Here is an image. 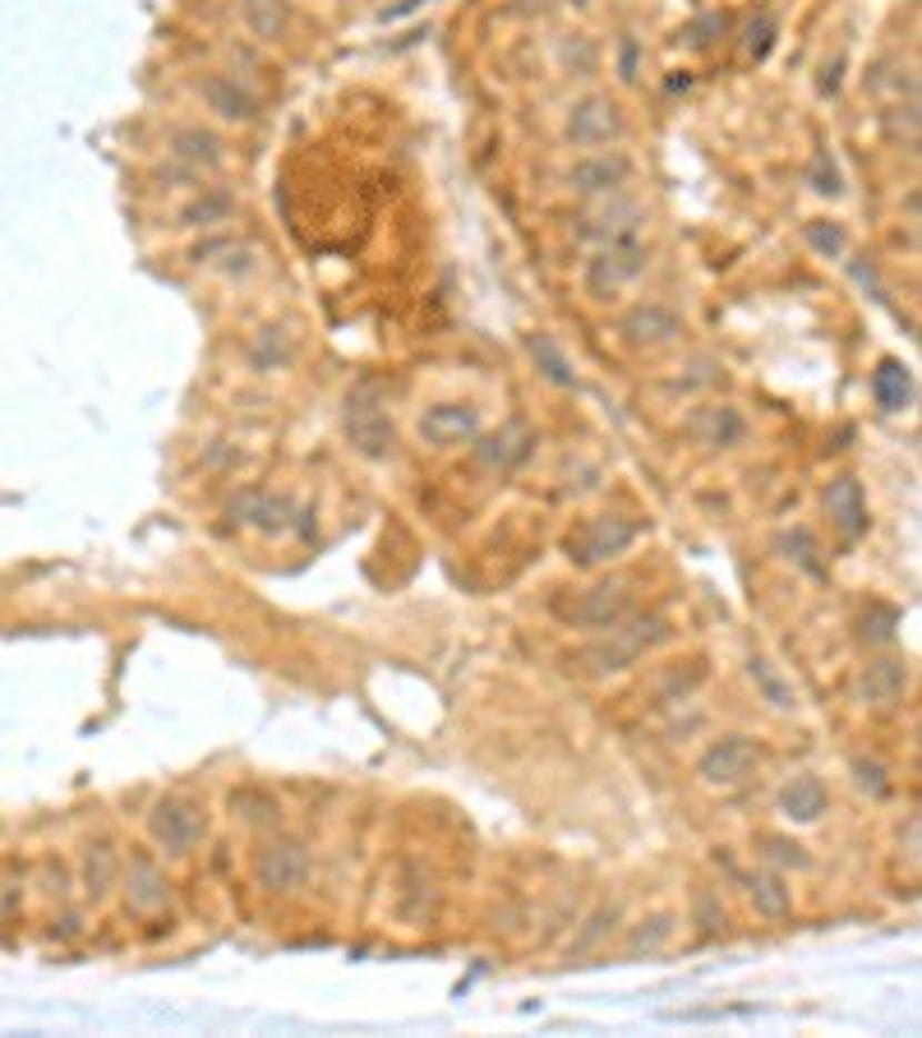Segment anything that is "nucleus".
<instances>
[{
	"label": "nucleus",
	"mask_w": 922,
	"mask_h": 1038,
	"mask_svg": "<svg viewBox=\"0 0 922 1038\" xmlns=\"http://www.w3.org/2000/svg\"><path fill=\"white\" fill-rule=\"evenodd\" d=\"M868 93H895V98H918V83L913 70H904L900 60H876L872 74H868Z\"/></svg>",
	"instance_id": "473e14b6"
},
{
	"label": "nucleus",
	"mask_w": 922,
	"mask_h": 1038,
	"mask_svg": "<svg viewBox=\"0 0 922 1038\" xmlns=\"http://www.w3.org/2000/svg\"><path fill=\"white\" fill-rule=\"evenodd\" d=\"M775 38H780V23H775V14H756V19L748 23V56L756 60V66H761V60L775 51Z\"/></svg>",
	"instance_id": "79ce46f5"
},
{
	"label": "nucleus",
	"mask_w": 922,
	"mask_h": 1038,
	"mask_svg": "<svg viewBox=\"0 0 922 1038\" xmlns=\"http://www.w3.org/2000/svg\"><path fill=\"white\" fill-rule=\"evenodd\" d=\"M420 6V0H402V6H392V10H383V19H402V14H411Z\"/></svg>",
	"instance_id": "49530a36"
},
{
	"label": "nucleus",
	"mask_w": 922,
	"mask_h": 1038,
	"mask_svg": "<svg viewBox=\"0 0 922 1038\" xmlns=\"http://www.w3.org/2000/svg\"><path fill=\"white\" fill-rule=\"evenodd\" d=\"M199 98H203V107H208L212 116H218V120H231V126H254V120L263 116L259 98H254L240 79H231V74H203V79H199Z\"/></svg>",
	"instance_id": "2eb2a0df"
},
{
	"label": "nucleus",
	"mask_w": 922,
	"mask_h": 1038,
	"mask_svg": "<svg viewBox=\"0 0 922 1038\" xmlns=\"http://www.w3.org/2000/svg\"><path fill=\"white\" fill-rule=\"evenodd\" d=\"M853 780H858V789H863V794H872V799H890V794H895L890 771L881 767V761H868V757L853 761Z\"/></svg>",
	"instance_id": "a19ab883"
},
{
	"label": "nucleus",
	"mask_w": 922,
	"mask_h": 1038,
	"mask_svg": "<svg viewBox=\"0 0 922 1038\" xmlns=\"http://www.w3.org/2000/svg\"><path fill=\"white\" fill-rule=\"evenodd\" d=\"M240 23L250 28V38L259 42H282L295 23V6L291 0H240Z\"/></svg>",
	"instance_id": "4be33fe9"
},
{
	"label": "nucleus",
	"mask_w": 922,
	"mask_h": 1038,
	"mask_svg": "<svg viewBox=\"0 0 922 1038\" xmlns=\"http://www.w3.org/2000/svg\"><path fill=\"white\" fill-rule=\"evenodd\" d=\"M120 881V854H116V845H107V840H98V845H88L83 849V891L92 896V900H107V891Z\"/></svg>",
	"instance_id": "393cba45"
},
{
	"label": "nucleus",
	"mask_w": 922,
	"mask_h": 1038,
	"mask_svg": "<svg viewBox=\"0 0 922 1038\" xmlns=\"http://www.w3.org/2000/svg\"><path fill=\"white\" fill-rule=\"evenodd\" d=\"M803 240L821 259H844V250H849V231L840 222H830V218H812L803 227Z\"/></svg>",
	"instance_id": "72a5a7b5"
},
{
	"label": "nucleus",
	"mask_w": 922,
	"mask_h": 1038,
	"mask_svg": "<svg viewBox=\"0 0 922 1038\" xmlns=\"http://www.w3.org/2000/svg\"><path fill=\"white\" fill-rule=\"evenodd\" d=\"M231 218H235V199H231V190H203V194H194L190 203H184V208L176 212V227L208 231V227H222V222H231Z\"/></svg>",
	"instance_id": "b1692460"
},
{
	"label": "nucleus",
	"mask_w": 922,
	"mask_h": 1038,
	"mask_svg": "<svg viewBox=\"0 0 922 1038\" xmlns=\"http://www.w3.org/2000/svg\"><path fill=\"white\" fill-rule=\"evenodd\" d=\"M310 868H314L310 845L295 840V836H272L254 854V881H259L263 891H272V896L300 891L304 881H310Z\"/></svg>",
	"instance_id": "7ed1b4c3"
},
{
	"label": "nucleus",
	"mask_w": 922,
	"mask_h": 1038,
	"mask_svg": "<svg viewBox=\"0 0 922 1038\" xmlns=\"http://www.w3.org/2000/svg\"><path fill=\"white\" fill-rule=\"evenodd\" d=\"M527 351L535 360V370L553 383V388H577V370H572V360L563 356V347L549 338V332H531L527 338Z\"/></svg>",
	"instance_id": "a878e982"
},
{
	"label": "nucleus",
	"mask_w": 922,
	"mask_h": 1038,
	"mask_svg": "<svg viewBox=\"0 0 922 1038\" xmlns=\"http://www.w3.org/2000/svg\"><path fill=\"white\" fill-rule=\"evenodd\" d=\"M148 836L162 854H190L208 836L203 808L190 804V799H180V794H167V799H158L152 812H148Z\"/></svg>",
	"instance_id": "423d86ee"
},
{
	"label": "nucleus",
	"mask_w": 922,
	"mask_h": 1038,
	"mask_svg": "<svg viewBox=\"0 0 922 1038\" xmlns=\"http://www.w3.org/2000/svg\"><path fill=\"white\" fill-rule=\"evenodd\" d=\"M120 891L134 914H158L171 900V877L148 849H130V859L120 864Z\"/></svg>",
	"instance_id": "9d476101"
},
{
	"label": "nucleus",
	"mask_w": 922,
	"mask_h": 1038,
	"mask_svg": "<svg viewBox=\"0 0 922 1038\" xmlns=\"http://www.w3.org/2000/svg\"><path fill=\"white\" fill-rule=\"evenodd\" d=\"M628 134V116L623 107L613 102L609 93H587L568 107V120H563V139L581 152H595V148H613Z\"/></svg>",
	"instance_id": "f03ea898"
},
{
	"label": "nucleus",
	"mask_w": 922,
	"mask_h": 1038,
	"mask_svg": "<svg viewBox=\"0 0 922 1038\" xmlns=\"http://www.w3.org/2000/svg\"><path fill=\"white\" fill-rule=\"evenodd\" d=\"M641 222H645L641 203H632V199H623V194H609L604 208L587 212V218H577L572 236H577V240H591V246H619V240H637Z\"/></svg>",
	"instance_id": "9b49d317"
},
{
	"label": "nucleus",
	"mask_w": 922,
	"mask_h": 1038,
	"mask_svg": "<svg viewBox=\"0 0 922 1038\" xmlns=\"http://www.w3.org/2000/svg\"><path fill=\"white\" fill-rule=\"evenodd\" d=\"M563 6H572V10H587V6H591V0H563Z\"/></svg>",
	"instance_id": "de8ad7c7"
},
{
	"label": "nucleus",
	"mask_w": 922,
	"mask_h": 1038,
	"mask_svg": "<svg viewBox=\"0 0 922 1038\" xmlns=\"http://www.w3.org/2000/svg\"><path fill=\"white\" fill-rule=\"evenodd\" d=\"M664 637H669V623L660 615H628L613 628H604V637L595 647H587L581 660L591 665V675H619V669H632L645 651H655Z\"/></svg>",
	"instance_id": "f257e3e1"
},
{
	"label": "nucleus",
	"mask_w": 922,
	"mask_h": 1038,
	"mask_svg": "<svg viewBox=\"0 0 922 1038\" xmlns=\"http://www.w3.org/2000/svg\"><path fill=\"white\" fill-rule=\"evenodd\" d=\"M895 628H900V609L895 605H872L863 615V642H872V647L895 642Z\"/></svg>",
	"instance_id": "4c0bfd02"
},
{
	"label": "nucleus",
	"mask_w": 922,
	"mask_h": 1038,
	"mask_svg": "<svg viewBox=\"0 0 922 1038\" xmlns=\"http://www.w3.org/2000/svg\"><path fill=\"white\" fill-rule=\"evenodd\" d=\"M872 397H876L881 411H904V407H913V375H909V365L885 356L876 370H872Z\"/></svg>",
	"instance_id": "5701e85b"
},
{
	"label": "nucleus",
	"mask_w": 922,
	"mask_h": 1038,
	"mask_svg": "<svg viewBox=\"0 0 922 1038\" xmlns=\"http://www.w3.org/2000/svg\"><path fill=\"white\" fill-rule=\"evenodd\" d=\"M808 186L821 194V199H840L844 194V176H840V162L830 158V152H812V162H808Z\"/></svg>",
	"instance_id": "f704fd0d"
},
{
	"label": "nucleus",
	"mask_w": 922,
	"mask_h": 1038,
	"mask_svg": "<svg viewBox=\"0 0 922 1038\" xmlns=\"http://www.w3.org/2000/svg\"><path fill=\"white\" fill-rule=\"evenodd\" d=\"M840 74H844V56H835L830 66L821 70V93H840Z\"/></svg>",
	"instance_id": "a18cd8bd"
},
{
	"label": "nucleus",
	"mask_w": 922,
	"mask_h": 1038,
	"mask_svg": "<svg viewBox=\"0 0 922 1038\" xmlns=\"http://www.w3.org/2000/svg\"><path fill=\"white\" fill-rule=\"evenodd\" d=\"M641 536L637 522H628V517L619 512H604V517H587L572 536H568V559L577 568H595V563H609V559H619L623 549H632Z\"/></svg>",
	"instance_id": "20e7f679"
},
{
	"label": "nucleus",
	"mask_w": 922,
	"mask_h": 1038,
	"mask_svg": "<svg viewBox=\"0 0 922 1038\" xmlns=\"http://www.w3.org/2000/svg\"><path fill=\"white\" fill-rule=\"evenodd\" d=\"M632 171L637 167H632V158L623 148H595L581 162L568 167V190L581 194V199H609V194H623Z\"/></svg>",
	"instance_id": "6e6552de"
},
{
	"label": "nucleus",
	"mask_w": 922,
	"mask_h": 1038,
	"mask_svg": "<svg viewBox=\"0 0 922 1038\" xmlns=\"http://www.w3.org/2000/svg\"><path fill=\"white\" fill-rule=\"evenodd\" d=\"M651 268V250L641 240H619V246H600L595 259L587 263V296L591 300H613L623 287H632L641 272Z\"/></svg>",
	"instance_id": "39448f33"
},
{
	"label": "nucleus",
	"mask_w": 922,
	"mask_h": 1038,
	"mask_svg": "<svg viewBox=\"0 0 922 1038\" xmlns=\"http://www.w3.org/2000/svg\"><path fill=\"white\" fill-rule=\"evenodd\" d=\"M756 771H761V743H752L748 735L715 739L696 761V776L711 789H738V785H748Z\"/></svg>",
	"instance_id": "0eeeda50"
},
{
	"label": "nucleus",
	"mask_w": 922,
	"mask_h": 1038,
	"mask_svg": "<svg viewBox=\"0 0 922 1038\" xmlns=\"http://www.w3.org/2000/svg\"><path fill=\"white\" fill-rule=\"evenodd\" d=\"M167 148H171V158L184 162L190 171H218V167L227 162V143L212 134V130H203V126H180V130H171Z\"/></svg>",
	"instance_id": "aec40b11"
},
{
	"label": "nucleus",
	"mask_w": 922,
	"mask_h": 1038,
	"mask_svg": "<svg viewBox=\"0 0 922 1038\" xmlns=\"http://www.w3.org/2000/svg\"><path fill=\"white\" fill-rule=\"evenodd\" d=\"M559 56H563V66H568L577 79H591V74L600 70V51H595V42H591L587 33H572V38H563Z\"/></svg>",
	"instance_id": "c9c22d12"
},
{
	"label": "nucleus",
	"mask_w": 922,
	"mask_h": 1038,
	"mask_svg": "<svg viewBox=\"0 0 922 1038\" xmlns=\"http://www.w3.org/2000/svg\"><path fill=\"white\" fill-rule=\"evenodd\" d=\"M471 448H475V462H480L484 471L503 476V471H517V467L531 457L535 435L527 430V425L512 420V425H503V430H494V435H475Z\"/></svg>",
	"instance_id": "dca6fc26"
},
{
	"label": "nucleus",
	"mask_w": 922,
	"mask_h": 1038,
	"mask_svg": "<svg viewBox=\"0 0 922 1038\" xmlns=\"http://www.w3.org/2000/svg\"><path fill=\"white\" fill-rule=\"evenodd\" d=\"M628 615H632L628 577H609V582H595L587 596L577 600L572 623H577V628H591V632H604V628H613V623L628 619Z\"/></svg>",
	"instance_id": "4468645a"
},
{
	"label": "nucleus",
	"mask_w": 922,
	"mask_h": 1038,
	"mask_svg": "<svg viewBox=\"0 0 922 1038\" xmlns=\"http://www.w3.org/2000/svg\"><path fill=\"white\" fill-rule=\"evenodd\" d=\"M415 430L429 448H457V443H471L480 435V411L471 402H434L420 411Z\"/></svg>",
	"instance_id": "f8f14e48"
},
{
	"label": "nucleus",
	"mask_w": 922,
	"mask_h": 1038,
	"mask_svg": "<svg viewBox=\"0 0 922 1038\" xmlns=\"http://www.w3.org/2000/svg\"><path fill=\"white\" fill-rule=\"evenodd\" d=\"M825 808H830V789H825V780L821 776H812V771H803V776H793L784 789H780V812L789 817V821H821L825 817Z\"/></svg>",
	"instance_id": "412c9836"
},
{
	"label": "nucleus",
	"mask_w": 922,
	"mask_h": 1038,
	"mask_svg": "<svg viewBox=\"0 0 922 1038\" xmlns=\"http://www.w3.org/2000/svg\"><path fill=\"white\" fill-rule=\"evenodd\" d=\"M683 430L701 448H738V443L748 439V420H743V411H738V407L720 402V407H696L683 420Z\"/></svg>",
	"instance_id": "f3484780"
},
{
	"label": "nucleus",
	"mask_w": 922,
	"mask_h": 1038,
	"mask_svg": "<svg viewBox=\"0 0 922 1038\" xmlns=\"http://www.w3.org/2000/svg\"><path fill=\"white\" fill-rule=\"evenodd\" d=\"M692 919L701 924V932L724 928V905H720V896H715V891H696V896H692Z\"/></svg>",
	"instance_id": "37998d69"
},
{
	"label": "nucleus",
	"mask_w": 922,
	"mask_h": 1038,
	"mask_svg": "<svg viewBox=\"0 0 922 1038\" xmlns=\"http://www.w3.org/2000/svg\"><path fill=\"white\" fill-rule=\"evenodd\" d=\"M250 360H254L259 375H272V370H287V365L295 360V347H291V338H287L282 328H263L259 338H254Z\"/></svg>",
	"instance_id": "7c9ffc66"
},
{
	"label": "nucleus",
	"mask_w": 922,
	"mask_h": 1038,
	"mask_svg": "<svg viewBox=\"0 0 922 1038\" xmlns=\"http://www.w3.org/2000/svg\"><path fill=\"white\" fill-rule=\"evenodd\" d=\"M673 937V919L669 914H655V919H641L632 932H628V956H641V951H660V946Z\"/></svg>",
	"instance_id": "e433bc0d"
},
{
	"label": "nucleus",
	"mask_w": 922,
	"mask_h": 1038,
	"mask_svg": "<svg viewBox=\"0 0 922 1038\" xmlns=\"http://www.w3.org/2000/svg\"><path fill=\"white\" fill-rule=\"evenodd\" d=\"M904 688H909V665L890 660V656L863 665V675H858V701H863V707H876V711L895 707V701L904 697Z\"/></svg>",
	"instance_id": "6ab92c4d"
},
{
	"label": "nucleus",
	"mask_w": 922,
	"mask_h": 1038,
	"mask_svg": "<svg viewBox=\"0 0 922 1038\" xmlns=\"http://www.w3.org/2000/svg\"><path fill=\"white\" fill-rule=\"evenodd\" d=\"M619 79H623V83L637 79V42H632V38H623V47H619Z\"/></svg>",
	"instance_id": "c03bdc74"
},
{
	"label": "nucleus",
	"mask_w": 922,
	"mask_h": 1038,
	"mask_svg": "<svg viewBox=\"0 0 922 1038\" xmlns=\"http://www.w3.org/2000/svg\"><path fill=\"white\" fill-rule=\"evenodd\" d=\"M748 679L756 683V692H761L765 701H771L775 711H793V707H798L793 683H789V679H784L780 669H775L771 660H765V656H752V660H748Z\"/></svg>",
	"instance_id": "c85d7f7f"
},
{
	"label": "nucleus",
	"mask_w": 922,
	"mask_h": 1038,
	"mask_svg": "<svg viewBox=\"0 0 922 1038\" xmlns=\"http://www.w3.org/2000/svg\"><path fill=\"white\" fill-rule=\"evenodd\" d=\"M613 924H619V905H604V909H595L591 919H587V932H581V937L568 946V951H572V956H587V951H595V946L604 941V932H609Z\"/></svg>",
	"instance_id": "ea45409f"
},
{
	"label": "nucleus",
	"mask_w": 922,
	"mask_h": 1038,
	"mask_svg": "<svg viewBox=\"0 0 922 1038\" xmlns=\"http://www.w3.org/2000/svg\"><path fill=\"white\" fill-rule=\"evenodd\" d=\"M761 854L775 868H812V854L798 840H789V836H761Z\"/></svg>",
	"instance_id": "58836bf2"
},
{
	"label": "nucleus",
	"mask_w": 922,
	"mask_h": 1038,
	"mask_svg": "<svg viewBox=\"0 0 922 1038\" xmlns=\"http://www.w3.org/2000/svg\"><path fill=\"white\" fill-rule=\"evenodd\" d=\"M347 435H351V448L360 457H388L392 452V420L374 407V402H360V397H351L347 402Z\"/></svg>",
	"instance_id": "a211bd4d"
},
{
	"label": "nucleus",
	"mask_w": 922,
	"mask_h": 1038,
	"mask_svg": "<svg viewBox=\"0 0 922 1038\" xmlns=\"http://www.w3.org/2000/svg\"><path fill=\"white\" fill-rule=\"evenodd\" d=\"M825 512H830V527L840 531V540H863L872 517H868V495H863V480L858 476H835L825 485Z\"/></svg>",
	"instance_id": "ddd939ff"
},
{
	"label": "nucleus",
	"mask_w": 922,
	"mask_h": 1038,
	"mask_svg": "<svg viewBox=\"0 0 922 1038\" xmlns=\"http://www.w3.org/2000/svg\"><path fill=\"white\" fill-rule=\"evenodd\" d=\"M743 881H748V896H752L756 914H765V919H784L793 909V891L784 887L780 872H748Z\"/></svg>",
	"instance_id": "cd10ccee"
},
{
	"label": "nucleus",
	"mask_w": 922,
	"mask_h": 1038,
	"mask_svg": "<svg viewBox=\"0 0 922 1038\" xmlns=\"http://www.w3.org/2000/svg\"><path fill=\"white\" fill-rule=\"evenodd\" d=\"M724 33H729V14H724V10H705V14H696L692 23H683L679 42H683L688 51H711Z\"/></svg>",
	"instance_id": "2f4dec72"
},
{
	"label": "nucleus",
	"mask_w": 922,
	"mask_h": 1038,
	"mask_svg": "<svg viewBox=\"0 0 922 1038\" xmlns=\"http://www.w3.org/2000/svg\"><path fill=\"white\" fill-rule=\"evenodd\" d=\"M619 332L628 347H641V351H660L669 342L683 338V315L673 310L664 300H641L632 310L619 319Z\"/></svg>",
	"instance_id": "1a4fd4ad"
},
{
	"label": "nucleus",
	"mask_w": 922,
	"mask_h": 1038,
	"mask_svg": "<svg viewBox=\"0 0 922 1038\" xmlns=\"http://www.w3.org/2000/svg\"><path fill=\"white\" fill-rule=\"evenodd\" d=\"M240 517L235 522H244V527H254V531H282L287 527V517H291V503L287 499H277V495H263V490H250L240 499V508H235Z\"/></svg>",
	"instance_id": "bb28decb"
},
{
	"label": "nucleus",
	"mask_w": 922,
	"mask_h": 1038,
	"mask_svg": "<svg viewBox=\"0 0 922 1038\" xmlns=\"http://www.w3.org/2000/svg\"><path fill=\"white\" fill-rule=\"evenodd\" d=\"M780 555L793 563V568H803L808 577H825V559H821V545L808 527H793L780 536Z\"/></svg>",
	"instance_id": "c756f323"
}]
</instances>
